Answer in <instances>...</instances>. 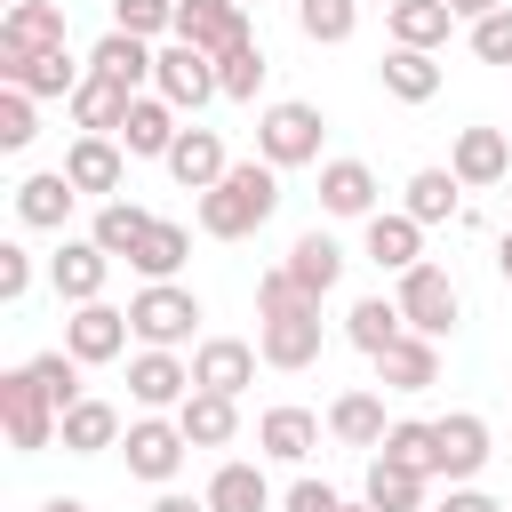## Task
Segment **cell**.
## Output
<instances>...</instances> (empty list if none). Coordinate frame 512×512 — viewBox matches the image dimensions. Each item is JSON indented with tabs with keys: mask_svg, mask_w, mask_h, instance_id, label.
Here are the masks:
<instances>
[{
	"mask_svg": "<svg viewBox=\"0 0 512 512\" xmlns=\"http://www.w3.org/2000/svg\"><path fill=\"white\" fill-rule=\"evenodd\" d=\"M440 512H504V504H496L488 488H448V504H440Z\"/></svg>",
	"mask_w": 512,
	"mask_h": 512,
	"instance_id": "obj_49",
	"label": "cell"
},
{
	"mask_svg": "<svg viewBox=\"0 0 512 512\" xmlns=\"http://www.w3.org/2000/svg\"><path fill=\"white\" fill-rule=\"evenodd\" d=\"M64 176H72V192L80 200H120V176H128V152H120V136H72L64 144Z\"/></svg>",
	"mask_w": 512,
	"mask_h": 512,
	"instance_id": "obj_11",
	"label": "cell"
},
{
	"mask_svg": "<svg viewBox=\"0 0 512 512\" xmlns=\"http://www.w3.org/2000/svg\"><path fill=\"white\" fill-rule=\"evenodd\" d=\"M40 96H24V88H0V152H24L32 136H40V112H32Z\"/></svg>",
	"mask_w": 512,
	"mask_h": 512,
	"instance_id": "obj_45",
	"label": "cell"
},
{
	"mask_svg": "<svg viewBox=\"0 0 512 512\" xmlns=\"http://www.w3.org/2000/svg\"><path fill=\"white\" fill-rule=\"evenodd\" d=\"M176 424H184L192 448H224V440L240 432V400H224V392H192V400L176 408Z\"/></svg>",
	"mask_w": 512,
	"mask_h": 512,
	"instance_id": "obj_35",
	"label": "cell"
},
{
	"mask_svg": "<svg viewBox=\"0 0 512 512\" xmlns=\"http://www.w3.org/2000/svg\"><path fill=\"white\" fill-rule=\"evenodd\" d=\"M352 24H360V0H296V32L312 48H344Z\"/></svg>",
	"mask_w": 512,
	"mask_h": 512,
	"instance_id": "obj_41",
	"label": "cell"
},
{
	"mask_svg": "<svg viewBox=\"0 0 512 512\" xmlns=\"http://www.w3.org/2000/svg\"><path fill=\"white\" fill-rule=\"evenodd\" d=\"M176 40H192L200 56H224V48L256 40V32H248V8L240 0H176Z\"/></svg>",
	"mask_w": 512,
	"mask_h": 512,
	"instance_id": "obj_13",
	"label": "cell"
},
{
	"mask_svg": "<svg viewBox=\"0 0 512 512\" xmlns=\"http://www.w3.org/2000/svg\"><path fill=\"white\" fill-rule=\"evenodd\" d=\"M344 512H376V504H344Z\"/></svg>",
	"mask_w": 512,
	"mask_h": 512,
	"instance_id": "obj_54",
	"label": "cell"
},
{
	"mask_svg": "<svg viewBox=\"0 0 512 512\" xmlns=\"http://www.w3.org/2000/svg\"><path fill=\"white\" fill-rule=\"evenodd\" d=\"M256 448H264L272 464H304V456L320 448V416H312V408H264V416H256Z\"/></svg>",
	"mask_w": 512,
	"mask_h": 512,
	"instance_id": "obj_28",
	"label": "cell"
},
{
	"mask_svg": "<svg viewBox=\"0 0 512 512\" xmlns=\"http://www.w3.org/2000/svg\"><path fill=\"white\" fill-rule=\"evenodd\" d=\"M456 184L464 192H488V184H512V136L504 128H456V152H448Z\"/></svg>",
	"mask_w": 512,
	"mask_h": 512,
	"instance_id": "obj_14",
	"label": "cell"
},
{
	"mask_svg": "<svg viewBox=\"0 0 512 512\" xmlns=\"http://www.w3.org/2000/svg\"><path fill=\"white\" fill-rule=\"evenodd\" d=\"M280 208V168L272 160H232L216 192H200V232L208 240H248Z\"/></svg>",
	"mask_w": 512,
	"mask_h": 512,
	"instance_id": "obj_1",
	"label": "cell"
},
{
	"mask_svg": "<svg viewBox=\"0 0 512 512\" xmlns=\"http://www.w3.org/2000/svg\"><path fill=\"white\" fill-rule=\"evenodd\" d=\"M208 512H272V488H264V472L256 464H216V480H208Z\"/></svg>",
	"mask_w": 512,
	"mask_h": 512,
	"instance_id": "obj_37",
	"label": "cell"
},
{
	"mask_svg": "<svg viewBox=\"0 0 512 512\" xmlns=\"http://www.w3.org/2000/svg\"><path fill=\"white\" fill-rule=\"evenodd\" d=\"M112 32H136V40H176V0H112Z\"/></svg>",
	"mask_w": 512,
	"mask_h": 512,
	"instance_id": "obj_43",
	"label": "cell"
},
{
	"mask_svg": "<svg viewBox=\"0 0 512 512\" xmlns=\"http://www.w3.org/2000/svg\"><path fill=\"white\" fill-rule=\"evenodd\" d=\"M24 296H32V248L0 240V304H24Z\"/></svg>",
	"mask_w": 512,
	"mask_h": 512,
	"instance_id": "obj_47",
	"label": "cell"
},
{
	"mask_svg": "<svg viewBox=\"0 0 512 512\" xmlns=\"http://www.w3.org/2000/svg\"><path fill=\"white\" fill-rule=\"evenodd\" d=\"M176 136H184V128H176V104H168V96H136V104H128V128H120V152H128V160H168Z\"/></svg>",
	"mask_w": 512,
	"mask_h": 512,
	"instance_id": "obj_25",
	"label": "cell"
},
{
	"mask_svg": "<svg viewBox=\"0 0 512 512\" xmlns=\"http://www.w3.org/2000/svg\"><path fill=\"white\" fill-rule=\"evenodd\" d=\"M376 384L384 392H432L440 384V344L432 336H400L392 352H376Z\"/></svg>",
	"mask_w": 512,
	"mask_h": 512,
	"instance_id": "obj_27",
	"label": "cell"
},
{
	"mask_svg": "<svg viewBox=\"0 0 512 512\" xmlns=\"http://www.w3.org/2000/svg\"><path fill=\"white\" fill-rule=\"evenodd\" d=\"M256 344L248 336H200L192 344V392H224V400H240L248 384H256Z\"/></svg>",
	"mask_w": 512,
	"mask_h": 512,
	"instance_id": "obj_10",
	"label": "cell"
},
{
	"mask_svg": "<svg viewBox=\"0 0 512 512\" xmlns=\"http://www.w3.org/2000/svg\"><path fill=\"white\" fill-rule=\"evenodd\" d=\"M392 304H400L408 336H432V344H440V336L456 328V312H464V296H456V280H448L440 264H416V272H400Z\"/></svg>",
	"mask_w": 512,
	"mask_h": 512,
	"instance_id": "obj_5",
	"label": "cell"
},
{
	"mask_svg": "<svg viewBox=\"0 0 512 512\" xmlns=\"http://www.w3.org/2000/svg\"><path fill=\"white\" fill-rule=\"evenodd\" d=\"M72 176L64 168H32L24 184H16V224L24 232H64V216H72Z\"/></svg>",
	"mask_w": 512,
	"mask_h": 512,
	"instance_id": "obj_19",
	"label": "cell"
},
{
	"mask_svg": "<svg viewBox=\"0 0 512 512\" xmlns=\"http://www.w3.org/2000/svg\"><path fill=\"white\" fill-rule=\"evenodd\" d=\"M472 56L512 72V8H496V16H480V24H472Z\"/></svg>",
	"mask_w": 512,
	"mask_h": 512,
	"instance_id": "obj_46",
	"label": "cell"
},
{
	"mask_svg": "<svg viewBox=\"0 0 512 512\" xmlns=\"http://www.w3.org/2000/svg\"><path fill=\"white\" fill-rule=\"evenodd\" d=\"M152 512H208V496H176V488H160V496H152Z\"/></svg>",
	"mask_w": 512,
	"mask_h": 512,
	"instance_id": "obj_50",
	"label": "cell"
},
{
	"mask_svg": "<svg viewBox=\"0 0 512 512\" xmlns=\"http://www.w3.org/2000/svg\"><path fill=\"white\" fill-rule=\"evenodd\" d=\"M256 352H264V368H312L320 360V304L264 312L256 320Z\"/></svg>",
	"mask_w": 512,
	"mask_h": 512,
	"instance_id": "obj_9",
	"label": "cell"
},
{
	"mask_svg": "<svg viewBox=\"0 0 512 512\" xmlns=\"http://www.w3.org/2000/svg\"><path fill=\"white\" fill-rule=\"evenodd\" d=\"M432 432H440V480H448V488H472L480 464L496 456V448H488V416L448 408V416H432Z\"/></svg>",
	"mask_w": 512,
	"mask_h": 512,
	"instance_id": "obj_12",
	"label": "cell"
},
{
	"mask_svg": "<svg viewBox=\"0 0 512 512\" xmlns=\"http://www.w3.org/2000/svg\"><path fill=\"white\" fill-rule=\"evenodd\" d=\"M184 424L176 416H136L128 424V440H120V456H128V480H144V488H168L176 472H184Z\"/></svg>",
	"mask_w": 512,
	"mask_h": 512,
	"instance_id": "obj_6",
	"label": "cell"
},
{
	"mask_svg": "<svg viewBox=\"0 0 512 512\" xmlns=\"http://www.w3.org/2000/svg\"><path fill=\"white\" fill-rule=\"evenodd\" d=\"M320 136H328V120L304 96H280V104L256 112V160H272V168H312L320 160Z\"/></svg>",
	"mask_w": 512,
	"mask_h": 512,
	"instance_id": "obj_2",
	"label": "cell"
},
{
	"mask_svg": "<svg viewBox=\"0 0 512 512\" xmlns=\"http://www.w3.org/2000/svg\"><path fill=\"white\" fill-rule=\"evenodd\" d=\"M424 472H400V464H384V456H368V488H360V504H376V512H424Z\"/></svg>",
	"mask_w": 512,
	"mask_h": 512,
	"instance_id": "obj_36",
	"label": "cell"
},
{
	"mask_svg": "<svg viewBox=\"0 0 512 512\" xmlns=\"http://www.w3.org/2000/svg\"><path fill=\"white\" fill-rule=\"evenodd\" d=\"M288 280H296V288H304V296L320 304V296H328V288L344 280V248H336V240H328L320 224H312V232H296V248H288Z\"/></svg>",
	"mask_w": 512,
	"mask_h": 512,
	"instance_id": "obj_29",
	"label": "cell"
},
{
	"mask_svg": "<svg viewBox=\"0 0 512 512\" xmlns=\"http://www.w3.org/2000/svg\"><path fill=\"white\" fill-rule=\"evenodd\" d=\"M280 512H344V496H336L328 480H296V488L280 496Z\"/></svg>",
	"mask_w": 512,
	"mask_h": 512,
	"instance_id": "obj_48",
	"label": "cell"
},
{
	"mask_svg": "<svg viewBox=\"0 0 512 512\" xmlns=\"http://www.w3.org/2000/svg\"><path fill=\"white\" fill-rule=\"evenodd\" d=\"M32 376L48 384V400H56V408H80V400H88V392H80V360H72L64 344H56V352H32Z\"/></svg>",
	"mask_w": 512,
	"mask_h": 512,
	"instance_id": "obj_44",
	"label": "cell"
},
{
	"mask_svg": "<svg viewBox=\"0 0 512 512\" xmlns=\"http://www.w3.org/2000/svg\"><path fill=\"white\" fill-rule=\"evenodd\" d=\"M344 336L376 360V352H392V344L408 336V320H400V304H392V296H360V304L344 312Z\"/></svg>",
	"mask_w": 512,
	"mask_h": 512,
	"instance_id": "obj_34",
	"label": "cell"
},
{
	"mask_svg": "<svg viewBox=\"0 0 512 512\" xmlns=\"http://www.w3.org/2000/svg\"><path fill=\"white\" fill-rule=\"evenodd\" d=\"M264 72H272V64H264V48H256V40H240V48H224V56H216V88H224L232 104H256Z\"/></svg>",
	"mask_w": 512,
	"mask_h": 512,
	"instance_id": "obj_42",
	"label": "cell"
},
{
	"mask_svg": "<svg viewBox=\"0 0 512 512\" xmlns=\"http://www.w3.org/2000/svg\"><path fill=\"white\" fill-rule=\"evenodd\" d=\"M376 80H384V96H400V104H432V96H440V56H424V48H384Z\"/></svg>",
	"mask_w": 512,
	"mask_h": 512,
	"instance_id": "obj_31",
	"label": "cell"
},
{
	"mask_svg": "<svg viewBox=\"0 0 512 512\" xmlns=\"http://www.w3.org/2000/svg\"><path fill=\"white\" fill-rule=\"evenodd\" d=\"M456 192H464V184H456V168H416L400 208H408L416 224H448V216H456Z\"/></svg>",
	"mask_w": 512,
	"mask_h": 512,
	"instance_id": "obj_39",
	"label": "cell"
},
{
	"mask_svg": "<svg viewBox=\"0 0 512 512\" xmlns=\"http://www.w3.org/2000/svg\"><path fill=\"white\" fill-rule=\"evenodd\" d=\"M128 336H136V328H128V312H120V304H104V296H96V304H72V320H64V352H72L80 368L120 360V352H128Z\"/></svg>",
	"mask_w": 512,
	"mask_h": 512,
	"instance_id": "obj_8",
	"label": "cell"
},
{
	"mask_svg": "<svg viewBox=\"0 0 512 512\" xmlns=\"http://www.w3.org/2000/svg\"><path fill=\"white\" fill-rule=\"evenodd\" d=\"M328 432H336L344 448H368V456H376L392 424H384V400H376V392H336V400H328Z\"/></svg>",
	"mask_w": 512,
	"mask_h": 512,
	"instance_id": "obj_33",
	"label": "cell"
},
{
	"mask_svg": "<svg viewBox=\"0 0 512 512\" xmlns=\"http://www.w3.org/2000/svg\"><path fill=\"white\" fill-rule=\"evenodd\" d=\"M56 440H64L72 456H104V448H120V440H128V424H120V408H112V400H96V392H88L80 408H64V432H56Z\"/></svg>",
	"mask_w": 512,
	"mask_h": 512,
	"instance_id": "obj_30",
	"label": "cell"
},
{
	"mask_svg": "<svg viewBox=\"0 0 512 512\" xmlns=\"http://www.w3.org/2000/svg\"><path fill=\"white\" fill-rule=\"evenodd\" d=\"M88 72H104V80H120V88L136 96V88L160 72V48H152V40H136V32H104V40L88 48Z\"/></svg>",
	"mask_w": 512,
	"mask_h": 512,
	"instance_id": "obj_23",
	"label": "cell"
},
{
	"mask_svg": "<svg viewBox=\"0 0 512 512\" xmlns=\"http://www.w3.org/2000/svg\"><path fill=\"white\" fill-rule=\"evenodd\" d=\"M128 104H136V96H128L120 80L88 72V80L72 88V128H80V136H120V128H128Z\"/></svg>",
	"mask_w": 512,
	"mask_h": 512,
	"instance_id": "obj_24",
	"label": "cell"
},
{
	"mask_svg": "<svg viewBox=\"0 0 512 512\" xmlns=\"http://www.w3.org/2000/svg\"><path fill=\"white\" fill-rule=\"evenodd\" d=\"M104 280H112V256H104L96 240H64V248L48 256V288H56L64 304H96Z\"/></svg>",
	"mask_w": 512,
	"mask_h": 512,
	"instance_id": "obj_17",
	"label": "cell"
},
{
	"mask_svg": "<svg viewBox=\"0 0 512 512\" xmlns=\"http://www.w3.org/2000/svg\"><path fill=\"white\" fill-rule=\"evenodd\" d=\"M0 424H8V448H16V456H40V448L64 432V408L48 400V384L32 376V360L0 376Z\"/></svg>",
	"mask_w": 512,
	"mask_h": 512,
	"instance_id": "obj_3",
	"label": "cell"
},
{
	"mask_svg": "<svg viewBox=\"0 0 512 512\" xmlns=\"http://www.w3.org/2000/svg\"><path fill=\"white\" fill-rule=\"evenodd\" d=\"M0 80L24 88V96H64L72 104V88L88 80V64H72V48H48V56H8L0 48Z\"/></svg>",
	"mask_w": 512,
	"mask_h": 512,
	"instance_id": "obj_16",
	"label": "cell"
},
{
	"mask_svg": "<svg viewBox=\"0 0 512 512\" xmlns=\"http://www.w3.org/2000/svg\"><path fill=\"white\" fill-rule=\"evenodd\" d=\"M192 320H200V296L176 288V280H144V288L128 296V328H136L144 352H176V344L192 336Z\"/></svg>",
	"mask_w": 512,
	"mask_h": 512,
	"instance_id": "obj_4",
	"label": "cell"
},
{
	"mask_svg": "<svg viewBox=\"0 0 512 512\" xmlns=\"http://www.w3.org/2000/svg\"><path fill=\"white\" fill-rule=\"evenodd\" d=\"M152 96H168L176 112H200L216 88V56H200L192 40H160V72H152Z\"/></svg>",
	"mask_w": 512,
	"mask_h": 512,
	"instance_id": "obj_7",
	"label": "cell"
},
{
	"mask_svg": "<svg viewBox=\"0 0 512 512\" xmlns=\"http://www.w3.org/2000/svg\"><path fill=\"white\" fill-rule=\"evenodd\" d=\"M240 8H248V0H240Z\"/></svg>",
	"mask_w": 512,
	"mask_h": 512,
	"instance_id": "obj_55",
	"label": "cell"
},
{
	"mask_svg": "<svg viewBox=\"0 0 512 512\" xmlns=\"http://www.w3.org/2000/svg\"><path fill=\"white\" fill-rule=\"evenodd\" d=\"M40 512H88V504H80V496H48Z\"/></svg>",
	"mask_w": 512,
	"mask_h": 512,
	"instance_id": "obj_53",
	"label": "cell"
},
{
	"mask_svg": "<svg viewBox=\"0 0 512 512\" xmlns=\"http://www.w3.org/2000/svg\"><path fill=\"white\" fill-rule=\"evenodd\" d=\"M152 224H160L152 208H136V200H104V208L88 216V240H96L112 264H128V256H136V240H144Z\"/></svg>",
	"mask_w": 512,
	"mask_h": 512,
	"instance_id": "obj_32",
	"label": "cell"
},
{
	"mask_svg": "<svg viewBox=\"0 0 512 512\" xmlns=\"http://www.w3.org/2000/svg\"><path fill=\"white\" fill-rule=\"evenodd\" d=\"M376 456H384V464H400V472H424V480H440V432H432V424H392Z\"/></svg>",
	"mask_w": 512,
	"mask_h": 512,
	"instance_id": "obj_40",
	"label": "cell"
},
{
	"mask_svg": "<svg viewBox=\"0 0 512 512\" xmlns=\"http://www.w3.org/2000/svg\"><path fill=\"white\" fill-rule=\"evenodd\" d=\"M0 48H8V56H48V48H64V8H56V0H8Z\"/></svg>",
	"mask_w": 512,
	"mask_h": 512,
	"instance_id": "obj_21",
	"label": "cell"
},
{
	"mask_svg": "<svg viewBox=\"0 0 512 512\" xmlns=\"http://www.w3.org/2000/svg\"><path fill=\"white\" fill-rule=\"evenodd\" d=\"M384 32H392V48H448V32H456V8L448 0H392L384 8Z\"/></svg>",
	"mask_w": 512,
	"mask_h": 512,
	"instance_id": "obj_22",
	"label": "cell"
},
{
	"mask_svg": "<svg viewBox=\"0 0 512 512\" xmlns=\"http://www.w3.org/2000/svg\"><path fill=\"white\" fill-rule=\"evenodd\" d=\"M184 256H192V232L160 216V224H152V232L136 240V256H128V264H136L144 280H176V272H184Z\"/></svg>",
	"mask_w": 512,
	"mask_h": 512,
	"instance_id": "obj_38",
	"label": "cell"
},
{
	"mask_svg": "<svg viewBox=\"0 0 512 512\" xmlns=\"http://www.w3.org/2000/svg\"><path fill=\"white\" fill-rule=\"evenodd\" d=\"M456 8V24H480V16H496V8H512V0H448Z\"/></svg>",
	"mask_w": 512,
	"mask_h": 512,
	"instance_id": "obj_51",
	"label": "cell"
},
{
	"mask_svg": "<svg viewBox=\"0 0 512 512\" xmlns=\"http://www.w3.org/2000/svg\"><path fill=\"white\" fill-rule=\"evenodd\" d=\"M496 272L512 280V224H504V240H496Z\"/></svg>",
	"mask_w": 512,
	"mask_h": 512,
	"instance_id": "obj_52",
	"label": "cell"
},
{
	"mask_svg": "<svg viewBox=\"0 0 512 512\" xmlns=\"http://www.w3.org/2000/svg\"><path fill=\"white\" fill-rule=\"evenodd\" d=\"M320 208L328 216H376V168L368 160H320Z\"/></svg>",
	"mask_w": 512,
	"mask_h": 512,
	"instance_id": "obj_26",
	"label": "cell"
},
{
	"mask_svg": "<svg viewBox=\"0 0 512 512\" xmlns=\"http://www.w3.org/2000/svg\"><path fill=\"white\" fill-rule=\"evenodd\" d=\"M368 264L376 272H416L424 264V224L408 208H376L368 216Z\"/></svg>",
	"mask_w": 512,
	"mask_h": 512,
	"instance_id": "obj_20",
	"label": "cell"
},
{
	"mask_svg": "<svg viewBox=\"0 0 512 512\" xmlns=\"http://www.w3.org/2000/svg\"><path fill=\"white\" fill-rule=\"evenodd\" d=\"M128 400H136L144 416L184 408V400H192V360H176V352H136V360H128Z\"/></svg>",
	"mask_w": 512,
	"mask_h": 512,
	"instance_id": "obj_15",
	"label": "cell"
},
{
	"mask_svg": "<svg viewBox=\"0 0 512 512\" xmlns=\"http://www.w3.org/2000/svg\"><path fill=\"white\" fill-rule=\"evenodd\" d=\"M160 168H168L184 192H216L232 160H224V136H216V128H184V136L168 144V160H160Z\"/></svg>",
	"mask_w": 512,
	"mask_h": 512,
	"instance_id": "obj_18",
	"label": "cell"
}]
</instances>
